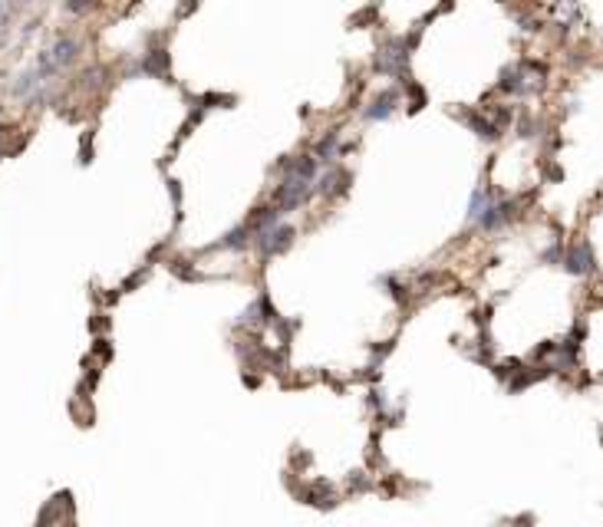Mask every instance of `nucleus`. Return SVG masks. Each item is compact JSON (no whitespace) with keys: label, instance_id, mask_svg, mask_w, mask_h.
<instances>
[{"label":"nucleus","instance_id":"f03ea898","mask_svg":"<svg viewBox=\"0 0 603 527\" xmlns=\"http://www.w3.org/2000/svg\"><path fill=\"white\" fill-rule=\"evenodd\" d=\"M290 238H293V231L290 228H270V231H260L258 234V251L264 257H270V254H280L287 244H290Z\"/></svg>","mask_w":603,"mask_h":527},{"label":"nucleus","instance_id":"423d86ee","mask_svg":"<svg viewBox=\"0 0 603 527\" xmlns=\"http://www.w3.org/2000/svg\"><path fill=\"white\" fill-rule=\"evenodd\" d=\"M244 241H248V228H238L231 234H224V241L218 247H244Z\"/></svg>","mask_w":603,"mask_h":527},{"label":"nucleus","instance_id":"f257e3e1","mask_svg":"<svg viewBox=\"0 0 603 527\" xmlns=\"http://www.w3.org/2000/svg\"><path fill=\"white\" fill-rule=\"evenodd\" d=\"M76 50H79V43L73 40V36H60V40L53 43V46H46V50L40 53V60H36L34 73L46 83V79L56 76L63 66H69V63L76 60Z\"/></svg>","mask_w":603,"mask_h":527},{"label":"nucleus","instance_id":"39448f33","mask_svg":"<svg viewBox=\"0 0 603 527\" xmlns=\"http://www.w3.org/2000/svg\"><path fill=\"white\" fill-rule=\"evenodd\" d=\"M485 211H488V198H485V191H475V195H472V204H468V221L482 224Z\"/></svg>","mask_w":603,"mask_h":527},{"label":"nucleus","instance_id":"20e7f679","mask_svg":"<svg viewBox=\"0 0 603 527\" xmlns=\"http://www.w3.org/2000/svg\"><path fill=\"white\" fill-rule=\"evenodd\" d=\"M396 102H399V96H396V93H382L380 99H376V102H373V106H370V109H366V119H370V122H376V119H386L389 112L396 109Z\"/></svg>","mask_w":603,"mask_h":527},{"label":"nucleus","instance_id":"7ed1b4c3","mask_svg":"<svg viewBox=\"0 0 603 527\" xmlns=\"http://www.w3.org/2000/svg\"><path fill=\"white\" fill-rule=\"evenodd\" d=\"M567 267L574 273H587V271H594V251H590V244L587 241H580L577 244V251L567 257Z\"/></svg>","mask_w":603,"mask_h":527},{"label":"nucleus","instance_id":"0eeeda50","mask_svg":"<svg viewBox=\"0 0 603 527\" xmlns=\"http://www.w3.org/2000/svg\"><path fill=\"white\" fill-rule=\"evenodd\" d=\"M148 69H156V60H148ZM158 73H165V53H158Z\"/></svg>","mask_w":603,"mask_h":527}]
</instances>
